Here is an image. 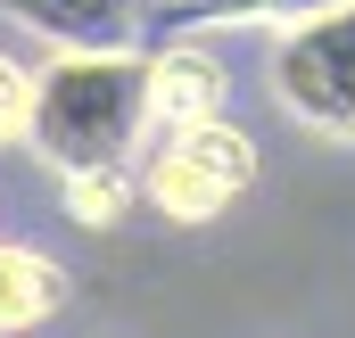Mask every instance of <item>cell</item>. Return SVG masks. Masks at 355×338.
<instances>
[{
    "mask_svg": "<svg viewBox=\"0 0 355 338\" xmlns=\"http://www.w3.org/2000/svg\"><path fill=\"white\" fill-rule=\"evenodd\" d=\"M25 149L50 173H132L149 149L141 50H50V66H33Z\"/></svg>",
    "mask_w": 355,
    "mask_h": 338,
    "instance_id": "6da1fadb",
    "label": "cell"
},
{
    "mask_svg": "<svg viewBox=\"0 0 355 338\" xmlns=\"http://www.w3.org/2000/svg\"><path fill=\"white\" fill-rule=\"evenodd\" d=\"M257 141L232 124V116H207V124H174V132H149V149H141V198L166 215V223H215V215H232L248 190H257Z\"/></svg>",
    "mask_w": 355,
    "mask_h": 338,
    "instance_id": "7a4b0ae2",
    "label": "cell"
},
{
    "mask_svg": "<svg viewBox=\"0 0 355 338\" xmlns=\"http://www.w3.org/2000/svg\"><path fill=\"white\" fill-rule=\"evenodd\" d=\"M265 83H272V99H281L306 132L355 149V0L281 25V33H272Z\"/></svg>",
    "mask_w": 355,
    "mask_h": 338,
    "instance_id": "3957f363",
    "label": "cell"
},
{
    "mask_svg": "<svg viewBox=\"0 0 355 338\" xmlns=\"http://www.w3.org/2000/svg\"><path fill=\"white\" fill-rule=\"evenodd\" d=\"M141 83H149V132L207 124V116L232 107V66H223L198 33H174V42L141 50Z\"/></svg>",
    "mask_w": 355,
    "mask_h": 338,
    "instance_id": "277c9868",
    "label": "cell"
},
{
    "mask_svg": "<svg viewBox=\"0 0 355 338\" xmlns=\"http://www.w3.org/2000/svg\"><path fill=\"white\" fill-rule=\"evenodd\" d=\"M0 17L50 50H141V0H0Z\"/></svg>",
    "mask_w": 355,
    "mask_h": 338,
    "instance_id": "5b68a950",
    "label": "cell"
},
{
    "mask_svg": "<svg viewBox=\"0 0 355 338\" xmlns=\"http://www.w3.org/2000/svg\"><path fill=\"white\" fill-rule=\"evenodd\" d=\"M75 272L58 264L50 248H25V240H0V338L42 330L58 305H67Z\"/></svg>",
    "mask_w": 355,
    "mask_h": 338,
    "instance_id": "8992f818",
    "label": "cell"
},
{
    "mask_svg": "<svg viewBox=\"0 0 355 338\" xmlns=\"http://www.w3.org/2000/svg\"><path fill=\"white\" fill-rule=\"evenodd\" d=\"M132 198H141L132 173H58V206H67L83 231H116V223L132 215Z\"/></svg>",
    "mask_w": 355,
    "mask_h": 338,
    "instance_id": "52a82bcc",
    "label": "cell"
},
{
    "mask_svg": "<svg viewBox=\"0 0 355 338\" xmlns=\"http://www.w3.org/2000/svg\"><path fill=\"white\" fill-rule=\"evenodd\" d=\"M25 116H33V66L0 50V149H25Z\"/></svg>",
    "mask_w": 355,
    "mask_h": 338,
    "instance_id": "ba28073f",
    "label": "cell"
},
{
    "mask_svg": "<svg viewBox=\"0 0 355 338\" xmlns=\"http://www.w3.org/2000/svg\"><path fill=\"white\" fill-rule=\"evenodd\" d=\"M174 8H198V0H174Z\"/></svg>",
    "mask_w": 355,
    "mask_h": 338,
    "instance_id": "9c48e42d",
    "label": "cell"
}]
</instances>
